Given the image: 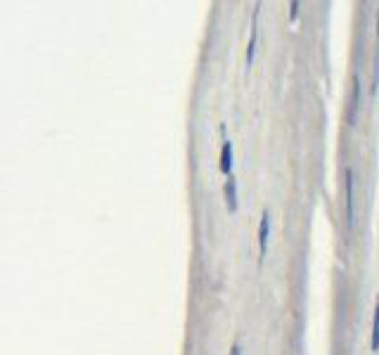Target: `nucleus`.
<instances>
[{
	"label": "nucleus",
	"instance_id": "nucleus-3",
	"mask_svg": "<svg viewBox=\"0 0 379 355\" xmlns=\"http://www.w3.org/2000/svg\"><path fill=\"white\" fill-rule=\"evenodd\" d=\"M230 168H233V145L226 140L223 142V152H221V171L230 173Z\"/></svg>",
	"mask_w": 379,
	"mask_h": 355
},
{
	"label": "nucleus",
	"instance_id": "nucleus-2",
	"mask_svg": "<svg viewBox=\"0 0 379 355\" xmlns=\"http://www.w3.org/2000/svg\"><path fill=\"white\" fill-rule=\"evenodd\" d=\"M268 232H270V218H268V214H263V218H261V228H259V249H261V258L266 256V249H268Z\"/></svg>",
	"mask_w": 379,
	"mask_h": 355
},
{
	"label": "nucleus",
	"instance_id": "nucleus-6",
	"mask_svg": "<svg viewBox=\"0 0 379 355\" xmlns=\"http://www.w3.org/2000/svg\"><path fill=\"white\" fill-rule=\"evenodd\" d=\"M230 355H242V348H240L237 344H235V346H233V351H230Z\"/></svg>",
	"mask_w": 379,
	"mask_h": 355
},
{
	"label": "nucleus",
	"instance_id": "nucleus-4",
	"mask_svg": "<svg viewBox=\"0 0 379 355\" xmlns=\"http://www.w3.org/2000/svg\"><path fill=\"white\" fill-rule=\"evenodd\" d=\"M226 199H228L230 211L237 209V190H235V183H233V180H228V185H226Z\"/></svg>",
	"mask_w": 379,
	"mask_h": 355
},
{
	"label": "nucleus",
	"instance_id": "nucleus-5",
	"mask_svg": "<svg viewBox=\"0 0 379 355\" xmlns=\"http://www.w3.org/2000/svg\"><path fill=\"white\" fill-rule=\"evenodd\" d=\"M372 348H379V298H377V315H375V327H372Z\"/></svg>",
	"mask_w": 379,
	"mask_h": 355
},
{
	"label": "nucleus",
	"instance_id": "nucleus-1",
	"mask_svg": "<svg viewBox=\"0 0 379 355\" xmlns=\"http://www.w3.org/2000/svg\"><path fill=\"white\" fill-rule=\"evenodd\" d=\"M346 221L353 228V171H346Z\"/></svg>",
	"mask_w": 379,
	"mask_h": 355
}]
</instances>
